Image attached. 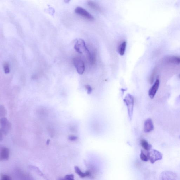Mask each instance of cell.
I'll use <instances>...</instances> for the list:
<instances>
[{"label": "cell", "mask_w": 180, "mask_h": 180, "mask_svg": "<svg viewBox=\"0 0 180 180\" xmlns=\"http://www.w3.org/2000/svg\"><path fill=\"white\" fill-rule=\"evenodd\" d=\"M74 49L77 52L80 54H83L85 52L87 54L89 60H91L92 54L90 52L88 48H87L85 42L83 39H79L76 42Z\"/></svg>", "instance_id": "1"}, {"label": "cell", "mask_w": 180, "mask_h": 180, "mask_svg": "<svg viewBox=\"0 0 180 180\" xmlns=\"http://www.w3.org/2000/svg\"><path fill=\"white\" fill-rule=\"evenodd\" d=\"M68 139L71 141H74L77 140V136L71 135V136H69V137H68Z\"/></svg>", "instance_id": "22"}, {"label": "cell", "mask_w": 180, "mask_h": 180, "mask_svg": "<svg viewBox=\"0 0 180 180\" xmlns=\"http://www.w3.org/2000/svg\"><path fill=\"white\" fill-rule=\"evenodd\" d=\"M10 156V150L7 147H3L0 152L1 161H7L8 160Z\"/></svg>", "instance_id": "9"}, {"label": "cell", "mask_w": 180, "mask_h": 180, "mask_svg": "<svg viewBox=\"0 0 180 180\" xmlns=\"http://www.w3.org/2000/svg\"><path fill=\"white\" fill-rule=\"evenodd\" d=\"M147 156L152 164H154L156 161L161 160L162 158L161 153L155 150H150L147 153Z\"/></svg>", "instance_id": "4"}, {"label": "cell", "mask_w": 180, "mask_h": 180, "mask_svg": "<svg viewBox=\"0 0 180 180\" xmlns=\"http://www.w3.org/2000/svg\"><path fill=\"white\" fill-rule=\"evenodd\" d=\"M87 4L91 8L94 9V10L97 11H100V7L97 5V4L95 3L93 1H88Z\"/></svg>", "instance_id": "15"}, {"label": "cell", "mask_w": 180, "mask_h": 180, "mask_svg": "<svg viewBox=\"0 0 180 180\" xmlns=\"http://www.w3.org/2000/svg\"><path fill=\"white\" fill-rule=\"evenodd\" d=\"M85 88L87 90V93L88 94H91L92 91V89L91 88V86L89 85H87L85 86Z\"/></svg>", "instance_id": "21"}, {"label": "cell", "mask_w": 180, "mask_h": 180, "mask_svg": "<svg viewBox=\"0 0 180 180\" xmlns=\"http://www.w3.org/2000/svg\"><path fill=\"white\" fill-rule=\"evenodd\" d=\"M73 63L78 73L82 75L84 73L85 70L84 62L81 58L75 57L73 59Z\"/></svg>", "instance_id": "3"}, {"label": "cell", "mask_w": 180, "mask_h": 180, "mask_svg": "<svg viewBox=\"0 0 180 180\" xmlns=\"http://www.w3.org/2000/svg\"><path fill=\"white\" fill-rule=\"evenodd\" d=\"M140 158L142 161H147L148 160V157L142 150L140 154Z\"/></svg>", "instance_id": "18"}, {"label": "cell", "mask_w": 180, "mask_h": 180, "mask_svg": "<svg viewBox=\"0 0 180 180\" xmlns=\"http://www.w3.org/2000/svg\"><path fill=\"white\" fill-rule=\"evenodd\" d=\"M59 180H75L74 175L73 174H69L66 175L64 178H60Z\"/></svg>", "instance_id": "17"}, {"label": "cell", "mask_w": 180, "mask_h": 180, "mask_svg": "<svg viewBox=\"0 0 180 180\" xmlns=\"http://www.w3.org/2000/svg\"><path fill=\"white\" fill-rule=\"evenodd\" d=\"M127 46L126 41H124L119 45L118 48V52L121 56H123L125 54Z\"/></svg>", "instance_id": "12"}, {"label": "cell", "mask_w": 180, "mask_h": 180, "mask_svg": "<svg viewBox=\"0 0 180 180\" xmlns=\"http://www.w3.org/2000/svg\"><path fill=\"white\" fill-rule=\"evenodd\" d=\"M160 85V81L159 79H156L154 85L150 88L148 91V95L150 98L153 99L156 95L159 88Z\"/></svg>", "instance_id": "6"}, {"label": "cell", "mask_w": 180, "mask_h": 180, "mask_svg": "<svg viewBox=\"0 0 180 180\" xmlns=\"http://www.w3.org/2000/svg\"><path fill=\"white\" fill-rule=\"evenodd\" d=\"M1 180H11V178L8 175H3L1 176Z\"/></svg>", "instance_id": "20"}, {"label": "cell", "mask_w": 180, "mask_h": 180, "mask_svg": "<svg viewBox=\"0 0 180 180\" xmlns=\"http://www.w3.org/2000/svg\"><path fill=\"white\" fill-rule=\"evenodd\" d=\"M176 177V175L173 172L165 171L161 174L160 179L161 180H171Z\"/></svg>", "instance_id": "8"}, {"label": "cell", "mask_w": 180, "mask_h": 180, "mask_svg": "<svg viewBox=\"0 0 180 180\" xmlns=\"http://www.w3.org/2000/svg\"><path fill=\"white\" fill-rule=\"evenodd\" d=\"M154 129V125L152 120L150 118L146 120L144 124V130L145 132L148 133L153 131Z\"/></svg>", "instance_id": "7"}, {"label": "cell", "mask_w": 180, "mask_h": 180, "mask_svg": "<svg viewBox=\"0 0 180 180\" xmlns=\"http://www.w3.org/2000/svg\"><path fill=\"white\" fill-rule=\"evenodd\" d=\"M75 12L77 14L88 20L92 21L94 19V17L83 7H77L75 9Z\"/></svg>", "instance_id": "5"}, {"label": "cell", "mask_w": 180, "mask_h": 180, "mask_svg": "<svg viewBox=\"0 0 180 180\" xmlns=\"http://www.w3.org/2000/svg\"><path fill=\"white\" fill-rule=\"evenodd\" d=\"M171 180H176V178H174V179H172Z\"/></svg>", "instance_id": "24"}, {"label": "cell", "mask_w": 180, "mask_h": 180, "mask_svg": "<svg viewBox=\"0 0 180 180\" xmlns=\"http://www.w3.org/2000/svg\"><path fill=\"white\" fill-rule=\"evenodd\" d=\"M168 62L172 64H180V57L172 56L170 57L168 60Z\"/></svg>", "instance_id": "14"}, {"label": "cell", "mask_w": 180, "mask_h": 180, "mask_svg": "<svg viewBox=\"0 0 180 180\" xmlns=\"http://www.w3.org/2000/svg\"><path fill=\"white\" fill-rule=\"evenodd\" d=\"M141 145L142 147L146 151H149L151 150L152 146L149 144L148 142L145 139H142L140 141Z\"/></svg>", "instance_id": "13"}, {"label": "cell", "mask_w": 180, "mask_h": 180, "mask_svg": "<svg viewBox=\"0 0 180 180\" xmlns=\"http://www.w3.org/2000/svg\"><path fill=\"white\" fill-rule=\"evenodd\" d=\"M156 69H154V70H153V73H152L151 75L150 76L149 80L150 82V83H152L153 81H154L155 74H156Z\"/></svg>", "instance_id": "19"}, {"label": "cell", "mask_w": 180, "mask_h": 180, "mask_svg": "<svg viewBox=\"0 0 180 180\" xmlns=\"http://www.w3.org/2000/svg\"><path fill=\"white\" fill-rule=\"evenodd\" d=\"M179 77H180V75H179Z\"/></svg>", "instance_id": "25"}, {"label": "cell", "mask_w": 180, "mask_h": 180, "mask_svg": "<svg viewBox=\"0 0 180 180\" xmlns=\"http://www.w3.org/2000/svg\"><path fill=\"white\" fill-rule=\"evenodd\" d=\"M4 70L5 73L8 74L10 72V66L7 62H4L3 64Z\"/></svg>", "instance_id": "16"}, {"label": "cell", "mask_w": 180, "mask_h": 180, "mask_svg": "<svg viewBox=\"0 0 180 180\" xmlns=\"http://www.w3.org/2000/svg\"><path fill=\"white\" fill-rule=\"evenodd\" d=\"M1 124L2 127V131L5 133L9 130L10 125L9 121L5 118H3L1 119Z\"/></svg>", "instance_id": "10"}, {"label": "cell", "mask_w": 180, "mask_h": 180, "mask_svg": "<svg viewBox=\"0 0 180 180\" xmlns=\"http://www.w3.org/2000/svg\"><path fill=\"white\" fill-rule=\"evenodd\" d=\"M50 140L49 139L47 141V142H46V144H47V145H49L50 143Z\"/></svg>", "instance_id": "23"}, {"label": "cell", "mask_w": 180, "mask_h": 180, "mask_svg": "<svg viewBox=\"0 0 180 180\" xmlns=\"http://www.w3.org/2000/svg\"><path fill=\"white\" fill-rule=\"evenodd\" d=\"M74 169H75L76 173H77L80 177L82 178H85L86 177L90 176L91 175V173L89 171H87L85 173H83L77 166H75L74 167Z\"/></svg>", "instance_id": "11"}, {"label": "cell", "mask_w": 180, "mask_h": 180, "mask_svg": "<svg viewBox=\"0 0 180 180\" xmlns=\"http://www.w3.org/2000/svg\"><path fill=\"white\" fill-rule=\"evenodd\" d=\"M124 102L126 105L128 115L130 120H131L133 115L134 108V99L132 96L129 94L127 95L124 98Z\"/></svg>", "instance_id": "2"}]
</instances>
